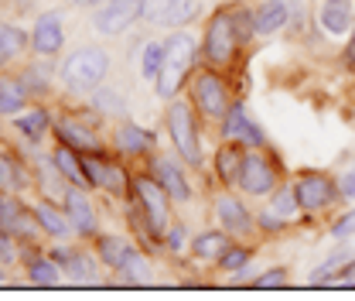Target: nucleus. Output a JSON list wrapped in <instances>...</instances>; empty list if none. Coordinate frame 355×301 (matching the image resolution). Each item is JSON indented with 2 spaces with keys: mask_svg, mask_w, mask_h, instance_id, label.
<instances>
[{
  "mask_svg": "<svg viewBox=\"0 0 355 301\" xmlns=\"http://www.w3.org/2000/svg\"><path fill=\"white\" fill-rule=\"evenodd\" d=\"M291 181L304 209V226H318L321 219H331L345 206L338 192V174L324 172V168H301L291 174Z\"/></svg>",
  "mask_w": 355,
  "mask_h": 301,
  "instance_id": "39448f33",
  "label": "nucleus"
},
{
  "mask_svg": "<svg viewBox=\"0 0 355 301\" xmlns=\"http://www.w3.org/2000/svg\"><path fill=\"white\" fill-rule=\"evenodd\" d=\"M113 277H116V284H130V288H144V284H150L154 281V263H150V254L137 243L130 250V257L123 260V267L120 270H113Z\"/></svg>",
  "mask_w": 355,
  "mask_h": 301,
  "instance_id": "c756f323",
  "label": "nucleus"
},
{
  "mask_svg": "<svg viewBox=\"0 0 355 301\" xmlns=\"http://www.w3.org/2000/svg\"><path fill=\"white\" fill-rule=\"evenodd\" d=\"M338 192H342V202H345V206L355 202V161L345 172H338Z\"/></svg>",
  "mask_w": 355,
  "mask_h": 301,
  "instance_id": "49530a36",
  "label": "nucleus"
},
{
  "mask_svg": "<svg viewBox=\"0 0 355 301\" xmlns=\"http://www.w3.org/2000/svg\"><path fill=\"white\" fill-rule=\"evenodd\" d=\"M140 168H147V172L164 185V192L175 199V206H191V202H195V185H191V172H195V168L178 154L175 147H168V151L157 147Z\"/></svg>",
  "mask_w": 355,
  "mask_h": 301,
  "instance_id": "9b49d317",
  "label": "nucleus"
},
{
  "mask_svg": "<svg viewBox=\"0 0 355 301\" xmlns=\"http://www.w3.org/2000/svg\"><path fill=\"white\" fill-rule=\"evenodd\" d=\"M253 17H257V38H273L294 28V21L301 17V0H260L253 3Z\"/></svg>",
  "mask_w": 355,
  "mask_h": 301,
  "instance_id": "f3484780",
  "label": "nucleus"
},
{
  "mask_svg": "<svg viewBox=\"0 0 355 301\" xmlns=\"http://www.w3.org/2000/svg\"><path fill=\"white\" fill-rule=\"evenodd\" d=\"M28 31H31V55L62 58V51H65V10H42Z\"/></svg>",
  "mask_w": 355,
  "mask_h": 301,
  "instance_id": "2eb2a0df",
  "label": "nucleus"
},
{
  "mask_svg": "<svg viewBox=\"0 0 355 301\" xmlns=\"http://www.w3.org/2000/svg\"><path fill=\"white\" fill-rule=\"evenodd\" d=\"M257 250H260V243H253V240H232L229 247H225V254L219 257V267L222 274H236V270H243V267H250L253 260H257Z\"/></svg>",
  "mask_w": 355,
  "mask_h": 301,
  "instance_id": "c9c22d12",
  "label": "nucleus"
},
{
  "mask_svg": "<svg viewBox=\"0 0 355 301\" xmlns=\"http://www.w3.org/2000/svg\"><path fill=\"white\" fill-rule=\"evenodd\" d=\"M31 174H35V195L55 199V202H65L69 181H65V174L58 172V165L51 161V154H44L42 147H38L35 158H31Z\"/></svg>",
  "mask_w": 355,
  "mask_h": 301,
  "instance_id": "393cba45",
  "label": "nucleus"
},
{
  "mask_svg": "<svg viewBox=\"0 0 355 301\" xmlns=\"http://www.w3.org/2000/svg\"><path fill=\"white\" fill-rule=\"evenodd\" d=\"M21 267H24V277H28L35 288H62V284H65V270L58 267V260L48 257V250H44V247H31V250H24Z\"/></svg>",
  "mask_w": 355,
  "mask_h": 301,
  "instance_id": "b1692460",
  "label": "nucleus"
},
{
  "mask_svg": "<svg viewBox=\"0 0 355 301\" xmlns=\"http://www.w3.org/2000/svg\"><path fill=\"white\" fill-rule=\"evenodd\" d=\"M48 257L58 260V267L65 270V281L69 284H99L103 281V263L96 257V250L89 247L86 240H51V247H44Z\"/></svg>",
  "mask_w": 355,
  "mask_h": 301,
  "instance_id": "9d476101",
  "label": "nucleus"
},
{
  "mask_svg": "<svg viewBox=\"0 0 355 301\" xmlns=\"http://www.w3.org/2000/svg\"><path fill=\"white\" fill-rule=\"evenodd\" d=\"M31 206H35V213H38V222H42V229H44L48 240H76V226H72V219H69V213H65L62 202L38 195Z\"/></svg>",
  "mask_w": 355,
  "mask_h": 301,
  "instance_id": "a878e982",
  "label": "nucleus"
},
{
  "mask_svg": "<svg viewBox=\"0 0 355 301\" xmlns=\"http://www.w3.org/2000/svg\"><path fill=\"white\" fill-rule=\"evenodd\" d=\"M83 165H86L92 192H103L113 202H130L133 174H137V168L130 161H123L113 151H96V154H83Z\"/></svg>",
  "mask_w": 355,
  "mask_h": 301,
  "instance_id": "0eeeda50",
  "label": "nucleus"
},
{
  "mask_svg": "<svg viewBox=\"0 0 355 301\" xmlns=\"http://www.w3.org/2000/svg\"><path fill=\"white\" fill-rule=\"evenodd\" d=\"M0 3H7V0H0Z\"/></svg>",
  "mask_w": 355,
  "mask_h": 301,
  "instance_id": "603ef678",
  "label": "nucleus"
},
{
  "mask_svg": "<svg viewBox=\"0 0 355 301\" xmlns=\"http://www.w3.org/2000/svg\"><path fill=\"white\" fill-rule=\"evenodd\" d=\"M164 133L168 144L195 172H205V124L188 103V96H175L164 103Z\"/></svg>",
  "mask_w": 355,
  "mask_h": 301,
  "instance_id": "20e7f679",
  "label": "nucleus"
},
{
  "mask_svg": "<svg viewBox=\"0 0 355 301\" xmlns=\"http://www.w3.org/2000/svg\"><path fill=\"white\" fill-rule=\"evenodd\" d=\"M287 284H291V267L287 263H273V267H266V270L257 274V284L253 288H260V291H280Z\"/></svg>",
  "mask_w": 355,
  "mask_h": 301,
  "instance_id": "a19ab883",
  "label": "nucleus"
},
{
  "mask_svg": "<svg viewBox=\"0 0 355 301\" xmlns=\"http://www.w3.org/2000/svg\"><path fill=\"white\" fill-rule=\"evenodd\" d=\"M24 55H31V31L14 21H0V72H10Z\"/></svg>",
  "mask_w": 355,
  "mask_h": 301,
  "instance_id": "bb28decb",
  "label": "nucleus"
},
{
  "mask_svg": "<svg viewBox=\"0 0 355 301\" xmlns=\"http://www.w3.org/2000/svg\"><path fill=\"white\" fill-rule=\"evenodd\" d=\"M287 178V168L280 161V154L273 151V144L266 147H246V158H243V172H239V192L253 202H263L266 195Z\"/></svg>",
  "mask_w": 355,
  "mask_h": 301,
  "instance_id": "6e6552de",
  "label": "nucleus"
},
{
  "mask_svg": "<svg viewBox=\"0 0 355 301\" xmlns=\"http://www.w3.org/2000/svg\"><path fill=\"white\" fill-rule=\"evenodd\" d=\"M331 288H355V257L338 270V277H335V284Z\"/></svg>",
  "mask_w": 355,
  "mask_h": 301,
  "instance_id": "de8ad7c7",
  "label": "nucleus"
},
{
  "mask_svg": "<svg viewBox=\"0 0 355 301\" xmlns=\"http://www.w3.org/2000/svg\"><path fill=\"white\" fill-rule=\"evenodd\" d=\"M21 257H24V247H21L10 233L0 229V263H3V267H14V263H21Z\"/></svg>",
  "mask_w": 355,
  "mask_h": 301,
  "instance_id": "a18cd8bd",
  "label": "nucleus"
},
{
  "mask_svg": "<svg viewBox=\"0 0 355 301\" xmlns=\"http://www.w3.org/2000/svg\"><path fill=\"white\" fill-rule=\"evenodd\" d=\"M35 188L31 161L17 147H0V192H21L28 195Z\"/></svg>",
  "mask_w": 355,
  "mask_h": 301,
  "instance_id": "4be33fe9",
  "label": "nucleus"
},
{
  "mask_svg": "<svg viewBox=\"0 0 355 301\" xmlns=\"http://www.w3.org/2000/svg\"><path fill=\"white\" fill-rule=\"evenodd\" d=\"M48 154H51V161L58 165V172L65 174V181H69V185L89 188L86 165H83V154H79L76 147H69V144H58V140H55V147H51Z\"/></svg>",
  "mask_w": 355,
  "mask_h": 301,
  "instance_id": "2f4dec72",
  "label": "nucleus"
},
{
  "mask_svg": "<svg viewBox=\"0 0 355 301\" xmlns=\"http://www.w3.org/2000/svg\"><path fill=\"white\" fill-rule=\"evenodd\" d=\"M188 243H191L188 222H184V219H175V222L168 226L164 240H161V250H164L171 260H188Z\"/></svg>",
  "mask_w": 355,
  "mask_h": 301,
  "instance_id": "e433bc0d",
  "label": "nucleus"
},
{
  "mask_svg": "<svg viewBox=\"0 0 355 301\" xmlns=\"http://www.w3.org/2000/svg\"><path fill=\"white\" fill-rule=\"evenodd\" d=\"M137 69H140V79L154 86V79H157L161 69H164V38H144V42H140Z\"/></svg>",
  "mask_w": 355,
  "mask_h": 301,
  "instance_id": "72a5a7b5",
  "label": "nucleus"
},
{
  "mask_svg": "<svg viewBox=\"0 0 355 301\" xmlns=\"http://www.w3.org/2000/svg\"><path fill=\"white\" fill-rule=\"evenodd\" d=\"M243 158L246 147L236 140H219L212 158H209V178L216 188H236L239 185V172H243Z\"/></svg>",
  "mask_w": 355,
  "mask_h": 301,
  "instance_id": "aec40b11",
  "label": "nucleus"
},
{
  "mask_svg": "<svg viewBox=\"0 0 355 301\" xmlns=\"http://www.w3.org/2000/svg\"><path fill=\"white\" fill-rule=\"evenodd\" d=\"M89 247L96 250V257H99V263L113 274V270H120L123 267V260L130 257V250L137 247L130 236H123V233H96L92 240H89Z\"/></svg>",
  "mask_w": 355,
  "mask_h": 301,
  "instance_id": "cd10ccee",
  "label": "nucleus"
},
{
  "mask_svg": "<svg viewBox=\"0 0 355 301\" xmlns=\"http://www.w3.org/2000/svg\"><path fill=\"white\" fill-rule=\"evenodd\" d=\"M198 38H202V65H212V69H222V72H236L243 55L250 51L239 42V31L232 24V0L216 3L205 14Z\"/></svg>",
  "mask_w": 355,
  "mask_h": 301,
  "instance_id": "f257e3e1",
  "label": "nucleus"
},
{
  "mask_svg": "<svg viewBox=\"0 0 355 301\" xmlns=\"http://www.w3.org/2000/svg\"><path fill=\"white\" fill-rule=\"evenodd\" d=\"M198 17H202V3H198V0H178L171 17H168V28H171V31H175V28H188V24L198 21Z\"/></svg>",
  "mask_w": 355,
  "mask_h": 301,
  "instance_id": "c03bdc74",
  "label": "nucleus"
},
{
  "mask_svg": "<svg viewBox=\"0 0 355 301\" xmlns=\"http://www.w3.org/2000/svg\"><path fill=\"white\" fill-rule=\"evenodd\" d=\"M253 215H257V233H260V240H280L284 233L294 229L284 215H277L266 202H260V209H253Z\"/></svg>",
  "mask_w": 355,
  "mask_h": 301,
  "instance_id": "4c0bfd02",
  "label": "nucleus"
},
{
  "mask_svg": "<svg viewBox=\"0 0 355 301\" xmlns=\"http://www.w3.org/2000/svg\"><path fill=\"white\" fill-rule=\"evenodd\" d=\"M10 127L17 137H24L28 147H42V140L55 127V110H51L48 99H31L17 117H10Z\"/></svg>",
  "mask_w": 355,
  "mask_h": 301,
  "instance_id": "dca6fc26",
  "label": "nucleus"
},
{
  "mask_svg": "<svg viewBox=\"0 0 355 301\" xmlns=\"http://www.w3.org/2000/svg\"><path fill=\"white\" fill-rule=\"evenodd\" d=\"M266 206L273 209L277 215H284L291 226H304V209H301V199H297V192H294V181H291V174L270 192L263 199Z\"/></svg>",
  "mask_w": 355,
  "mask_h": 301,
  "instance_id": "c85d7f7f",
  "label": "nucleus"
},
{
  "mask_svg": "<svg viewBox=\"0 0 355 301\" xmlns=\"http://www.w3.org/2000/svg\"><path fill=\"white\" fill-rule=\"evenodd\" d=\"M328 233L342 243V240H352L355 236V202H349V209H342V213H335L328 219Z\"/></svg>",
  "mask_w": 355,
  "mask_h": 301,
  "instance_id": "79ce46f5",
  "label": "nucleus"
},
{
  "mask_svg": "<svg viewBox=\"0 0 355 301\" xmlns=\"http://www.w3.org/2000/svg\"><path fill=\"white\" fill-rule=\"evenodd\" d=\"M232 24H236V31H239V42L246 44V48H253V42H260V38H257V17H253V3L232 0Z\"/></svg>",
  "mask_w": 355,
  "mask_h": 301,
  "instance_id": "58836bf2",
  "label": "nucleus"
},
{
  "mask_svg": "<svg viewBox=\"0 0 355 301\" xmlns=\"http://www.w3.org/2000/svg\"><path fill=\"white\" fill-rule=\"evenodd\" d=\"M352 257H355V250L349 247V240H342V247H338L331 257H324L308 274V284H311V288H331V284H335V277H338V270H342V267H345Z\"/></svg>",
  "mask_w": 355,
  "mask_h": 301,
  "instance_id": "473e14b6",
  "label": "nucleus"
},
{
  "mask_svg": "<svg viewBox=\"0 0 355 301\" xmlns=\"http://www.w3.org/2000/svg\"><path fill=\"white\" fill-rule=\"evenodd\" d=\"M232 243V236L219 229V226H209V229H198L195 236H191V243H188V263L195 267V270H216L219 267V257L225 254V247Z\"/></svg>",
  "mask_w": 355,
  "mask_h": 301,
  "instance_id": "a211bd4d",
  "label": "nucleus"
},
{
  "mask_svg": "<svg viewBox=\"0 0 355 301\" xmlns=\"http://www.w3.org/2000/svg\"><path fill=\"white\" fill-rule=\"evenodd\" d=\"M216 133H219V140H236V144H243V147H266V144H270V133L253 120V113H250V106L243 103V96H236V103H232L229 113L222 117V124L216 127Z\"/></svg>",
  "mask_w": 355,
  "mask_h": 301,
  "instance_id": "4468645a",
  "label": "nucleus"
},
{
  "mask_svg": "<svg viewBox=\"0 0 355 301\" xmlns=\"http://www.w3.org/2000/svg\"><path fill=\"white\" fill-rule=\"evenodd\" d=\"M188 103L195 106V113L202 117L205 127H219L222 117L229 113V106L236 103V89H232V72H222L212 65H198L184 86Z\"/></svg>",
  "mask_w": 355,
  "mask_h": 301,
  "instance_id": "7ed1b4c3",
  "label": "nucleus"
},
{
  "mask_svg": "<svg viewBox=\"0 0 355 301\" xmlns=\"http://www.w3.org/2000/svg\"><path fill=\"white\" fill-rule=\"evenodd\" d=\"M110 151L120 154V158L130 161V165H144V161L157 151V133L150 127H140L130 117H123V120H116L113 130H110Z\"/></svg>",
  "mask_w": 355,
  "mask_h": 301,
  "instance_id": "f8f14e48",
  "label": "nucleus"
},
{
  "mask_svg": "<svg viewBox=\"0 0 355 301\" xmlns=\"http://www.w3.org/2000/svg\"><path fill=\"white\" fill-rule=\"evenodd\" d=\"M65 213L72 219V226H76V240H92L96 233H99V209H96V202H92V188H79V185H69V192H65Z\"/></svg>",
  "mask_w": 355,
  "mask_h": 301,
  "instance_id": "6ab92c4d",
  "label": "nucleus"
},
{
  "mask_svg": "<svg viewBox=\"0 0 355 301\" xmlns=\"http://www.w3.org/2000/svg\"><path fill=\"white\" fill-rule=\"evenodd\" d=\"M0 284H7V267L0 263Z\"/></svg>",
  "mask_w": 355,
  "mask_h": 301,
  "instance_id": "3c124183",
  "label": "nucleus"
},
{
  "mask_svg": "<svg viewBox=\"0 0 355 301\" xmlns=\"http://www.w3.org/2000/svg\"><path fill=\"white\" fill-rule=\"evenodd\" d=\"M318 31L331 42H345L355 24V0H321L314 10Z\"/></svg>",
  "mask_w": 355,
  "mask_h": 301,
  "instance_id": "412c9836",
  "label": "nucleus"
},
{
  "mask_svg": "<svg viewBox=\"0 0 355 301\" xmlns=\"http://www.w3.org/2000/svg\"><path fill=\"white\" fill-rule=\"evenodd\" d=\"M51 137L58 144L76 147L79 154H96V151H110V137H106V117L89 106V103H72L55 110V127Z\"/></svg>",
  "mask_w": 355,
  "mask_h": 301,
  "instance_id": "f03ea898",
  "label": "nucleus"
},
{
  "mask_svg": "<svg viewBox=\"0 0 355 301\" xmlns=\"http://www.w3.org/2000/svg\"><path fill=\"white\" fill-rule=\"evenodd\" d=\"M209 215L232 240H253V243H260L257 215L250 209V199L239 188H216L212 192V202H209Z\"/></svg>",
  "mask_w": 355,
  "mask_h": 301,
  "instance_id": "1a4fd4ad",
  "label": "nucleus"
},
{
  "mask_svg": "<svg viewBox=\"0 0 355 301\" xmlns=\"http://www.w3.org/2000/svg\"><path fill=\"white\" fill-rule=\"evenodd\" d=\"M144 21V0H103L92 10V31L103 38H120Z\"/></svg>",
  "mask_w": 355,
  "mask_h": 301,
  "instance_id": "ddd939ff",
  "label": "nucleus"
},
{
  "mask_svg": "<svg viewBox=\"0 0 355 301\" xmlns=\"http://www.w3.org/2000/svg\"><path fill=\"white\" fill-rule=\"evenodd\" d=\"M86 103L96 106L106 120H123V117H127V99H123V92L113 89V86H106V83H99V86L92 89Z\"/></svg>",
  "mask_w": 355,
  "mask_h": 301,
  "instance_id": "f704fd0d",
  "label": "nucleus"
},
{
  "mask_svg": "<svg viewBox=\"0 0 355 301\" xmlns=\"http://www.w3.org/2000/svg\"><path fill=\"white\" fill-rule=\"evenodd\" d=\"M342 65L355 69V24H352V31H349V38H345V44H342Z\"/></svg>",
  "mask_w": 355,
  "mask_h": 301,
  "instance_id": "09e8293b",
  "label": "nucleus"
},
{
  "mask_svg": "<svg viewBox=\"0 0 355 301\" xmlns=\"http://www.w3.org/2000/svg\"><path fill=\"white\" fill-rule=\"evenodd\" d=\"M28 206H31V202H24L21 192H0V229H3V233H14L17 219L24 215Z\"/></svg>",
  "mask_w": 355,
  "mask_h": 301,
  "instance_id": "ea45409f",
  "label": "nucleus"
},
{
  "mask_svg": "<svg viewBox=\"0 0 355 301\" xmlns=\"http://www.w3.org/2000/svg\"><path fill=\"white\" fill-rule=\"evenodd\" d=\"M21 83L28 86L31 99H51V92L58 86V58H44V55H35L31 62H24L17 69Z\"/></svg>",
  "mask_w": 355,
  "mask_h": 301,
  "instance_id": "5701e85b",
  "label": "nucleus"
},
{
  "mask_svg": "<svg viewBox=\"0 0 355 301\" xmlns=\"http://www.w3.org/2000/svg\"><path fill=\"white\" fill-rule=\"evenodd\" d=\"M72 3H76V7H86V10H96L103 0H72Z\"/></svg>",
  "mask_w": 355,
  "mask_h": 301,
  "instance_id": "8fccbe9b",
  "label": "nucleus"
},
{
  "mask_svg": "<svg viewBox=\"0 0 355 301\" xmlns=\"http://www.w3.org/2000/svg\"><path fill=\"white\" fill-rule=\"evenodd\" d=\"M178 0H144V21L150 28H168V17Z\"/></svg>",
  "mask_w": 355,
  "mask_h": 301,
  "instance_id": "37998d69",
  "label": "nucleus"
},
{
  "mask_svg": "<svg viewBox=\"0 0 355 301\" xmlns=\"http://www.w3.org/2000/svg\"><path fill=\"white\" fill-rule=\"evenodd\" d=\"M110 69L113 62L103 44H76L58 58V86L65 92H92L99 83H106Z\"/></svg>",
  "mask_w": 355,
  "mask_h": 301,
  "instance_id": "423d86ee",
  "label": "nucleus"
},
{
  "mask_svg": "<svg viewBox=\"0 0 355 301\" xmlns=\"http://www.w3.org/2000/svg\"><path fill=\"white\" fill-rule=\"evenodd\" d=\"M28 103H31V92L21 83V76H17V72H0V117L10 120V117H17Z\"/></svg>",
  "mask_w": 355,
  "mask_h": 301,
  "instance_id": "7c9ffc66",
  "label": "nucleus"
}]
</instances>
